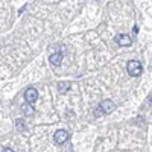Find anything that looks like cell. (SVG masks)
<instances>
[{
    "label": "cell",
    "mask_w": 152,
    "mask_h": 152,
    "mask_svg": "<svg viewBox=\"0 0 152 152\" xmlns=\"http://www.w3.org/2000/svg\"><path fill=\"white\" fill-rule=\"evenodd\" d=\"M114 108H116V105H114L113 100H104V102H100L97 110H96V116H99V114H108L111 111H114Z\"/></svg>",
    "instance_id": "6da1fadb"
},
{
    "label": "cell",
    "mask_w": 152,
    "mask_h": 152,
    "mask_svg": "<svg viewBox=\"0 0 152 152\" xmlns=\"http://www.w3.org/2000/svg\"><path fill=\"white\" fill-rule=\"evenodd\" d=\"M58 90H59V93H67L70 90V82H66V81L58 82Z\"/></svg>",
    "instance_id": "52a82bcc"
},
{
    "label": "cell",
    "mask_w": 152,
    "mask_h": 152,
    "mask_svg": "<svg viewBox=\"0 0 152 152\" xmlns=\"http://www.w3.org/2000/svg\"><path fill=\"white\" fill-rule=\"evenodd\" d=\"M49 61H50V64H53V66H59L62 62V53H52Z\"/></svg>",
    "instance_id": "8992f818"
},
{
    "label": "cell",
    "mask_w": 152,
    "mask_h": 152,
    "mask_svg": "<svg viewBox=\"0 0 152 152\" xmlns=\"http://www.w3.org/2000/svg\"><path fill=\"white\" fill-rule=\"evenodd\" d=\"M126 70H128V73L131 76H134V78H137V76H140L142 72H143V67L138 61H129L128 62V67H126Z\"/></svg>",
    "instance_id": "7a4b0ae2"
},
{
    "label": "cell",
    "mask_w": 152,
    "mask_h": 152,
    "mask_svg": "<svg viewBox=\"0 0 152 152\" xmlns=\"http://www.w3.org/2000/svg\"><path fill=\"white\" fill-rule=\"evenodd\" d=\"M69 137L70 135H69V132L66 129H58L55 132V135H53V140H55L56 145H62V143H66L69 140Z\"/></svg>",
    "instance_id": "3957f363"
},
{
    "label": "cell",
    "mask_w": 152,
    "mask_h": 152,
    "mask_svg": "<svg viewBox=\"0 0 152 152\" xmlns=\"http://www.w3.org/2000/svg\"><path fill=\"white\" fill-rule=\"evenodd\" d=\"M15 129L17 131H24L26 129V123H24V120H21V119L15 120Z\"/></svg>",
    "instance_id": "9c48e42d"
},
{
    "label": "cell",
    "mask_w": 152,
    "mask_h": 152,
    "mask_svg": "<svg viewBox=\"0 0 152 152\" xmlns=\"http://www.w3.org/2000/svg\"><path fill=\"white\" fill-rule=\"evenodd\" d=\"M37 97H38V91H37V88H34V87L28 88L26 93H24V99L28 100V104H34L37 100Z\"/></svg>",
    "instance_id": "277c9868"
},
{
    "label": "cell",
    "mask_w": 152,
    "mask_h": 152,
    "mask_svg": "<svg viewBox=\"0 0 152 152\" xmlns=\"http://www.w3.org/2000/svg\"><path fill=\"white\" fill-rule=\"evenodd\" d=\"M116 43L122 47H128V46H131V37L126 34H120L116 37Z\"/></svg>",
    "instance_id": "5b68a950"
},
{
    "label": "cell",
    "mask_w": 152,
    "mask_h": 152,
    "mask_svg": "<svg viewBox=\"0 0 152 152\" xmlns=\"http://www.w3.org/2000/svg\"><path fill=\"white\" fill-rule=\"evenodd\" d=\"M21 110H23V113L26 114V116H32V114L35 113V111H34V107H32L31 104H28V102L21 105Z\"/></svg>",
    "instance_id": "ba28073f"
},
{
    "label": "cell",
    "mask_w": 152,
    "mask_h": 152,
    "mask_svg": "<svg viewBox=\"0 0 152 152\" xmlns=\"http://www.w3.org/2000/svg\"><path fill=\"white\" fill-rule=\"evenodd\" d=\"M3 152H15V151H12V149H5Z\"/></svg>",
    "instance_id": "30bf717a"
}]
</instances>
